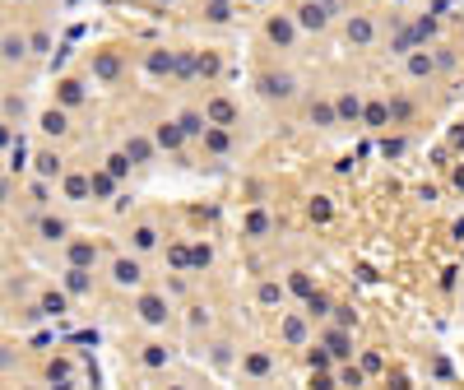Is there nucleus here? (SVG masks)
<instances>
[{
	"instance_id": "9d476101",
	"label": "nucleus",
	"mask_w": 464,
	"mask_h": 390,
	"mask_svg": "<svg viewBox=\"0 0 464 390\" xmlns=\"http://www.w3.org/2000/svg\"><path fill=\"white\" fill-rule=\"evenodd\" d=\"M279 339H283L288 348H307L311 344L307 312H283V316H279Z\"/></svg>"
},
{
	"instance_id": "603ef678",
	"label": "nucleus",
	"mask_w": 464,
	"mask_h": 390,
	"mask_svg": "<svg viewBox=\"0 0 464 390\" xmlns=\"http://www.w3.org/2000/svg\"><path fill=\"white\" fill-rule=\"evenodd\" d=\"M455 186H460V190H464V167H460V172H455Z\"/></svg>"
},
{
	"instance_id": "393cba45",
	"label": "nucleus",
	"mask_w": 464,
	"mask_h": 390,
	"mask_svg": "<svg viewBox=\"0 0 464 390\" xmlns=\"http://www.w3.org/2000/svg\"><path fill=\"white\" fill-rule=\"evenodd\" d=\"M61 284H66V293H70V298H84V293L93 288V269L66 265V274H61Z\"/></svg>"
},
{
	"instance_id": "7c9ffc66",
	"label": "nucleus",
	"mask_w": 464,
	"mask_h": 390,
	"mask_svg": "<svg viewBox=\"0 0 464 390\" xmlns=\"http://www.w3.org/2000/svg\"><path fill=\"white\" fill-rule=\"evenodd\" d=\"M89 190H93V200H111V190H116V177H111L107 167H102V172H89Z\"/></svg>"
},
{
	"instance_id": "bb28decb",
	"label": "nucleus",
	"mask_w": 464,
	"mask_h": 390,
	"mask_svg": "<svg viewBox=\"0 0 464 390\" xmlns=\"http://www.w3.org/2000/svg\"><path fill=\"white\" fill-rule=\"evenodd\" d=\"M200 140H204V149H209V154H228V149H232L228 126H204V135H200Z\"/></svg>"
},
{
	"instance_id": "c756f323",
	"label": "nucleus",
	"mask_w": 464,
	"mask_h": 390,
	"mask_svg": "<svg viewBox=\"0 0 464 390\" xmlns=\"http://www.w3.org/2000/svg\"><path fill=\"white\" fill-rule=\"evenodd\" d=\"M195 75L214 84V79L223 75V56H219V51H200V56H195Z\"/></svg>"
},
{
	"instance_id": "a878e982",
	"label": "nucleus",
	"mask_w": 464,
	"mask_h": 390,
	"mask_svg": "<svg viewBox=\"0 0 464 390\" xmlns=\"http://www.w3.org/2000/svg\"><path fill=\"white\" fill-rule=\"evenodd\" d=\"M177 126H181V135H186V140H200V135H204V111L200 107H186V111H177Z\"/></svg>"
},
{
	"instance_id": "5701e85b",
	"label": "nucleus",
	"mask_w": 464,
	"mask_h": 390,
	"mask_svg": "<svg viewBox=\"0 0 464 390\" xmlns=\"http://www.w3.org/2000/svg\"><path fill=\"white\" fill-rule=\"evenodd\" d=\"M154 145H158V149H172V154L186 145V135H181L177 116H172V121H158V126H154Z\"/></svg>"
},
{
	"instance_id": "6e6552de",
	"label": "nucleus",
	"mask_w": 464,
	"mask_h": 390,
	"mask_svg": "<svg viewBox=\"0 0 464 390\" xmlns=\"http://www.w3.org/2000/svg\"><path fill=\"white\" fill-rule=\"evenodd\" d=\"M200 111H204V121H209V126H228V130L242 121V111H237V102H232L228 93H209Z\"/></svg>"
},
{
	"instance_id": "f257e3e1",
	"label": "nucleus",
	"mask_w": 464,
	"mask_h": 390,
	"mask_svg": "<svg viewBox=\"0 0 464 390\" xmlns=\"http://www.w3.org/2000/svg\"><path fill=\"white\" fill-rule=\"evenodd\" d=\"M255 93L265 102H274V107H288V102L302 98V84H298L293 70H260L255 75Z\"/></svg>"
},
{
	"instance_id": "a18cd8bd",
	"label": "nucleus",
	"mask_w": 464,
	"mask_h": 390,
	"mask_svg": "<svg viewBox=\"0 0 464 390\" xmlns=\"http://www.w3.org/2000/svg\"><path fill=\"white\" fill-rule=\"evenodd\" d=\"M330 316H334V325H343V330H353V325H358L353 307H330Z\"/></svg>"
},
{
	"instance_id": "09e8293b",
	"label": "nucleus",
	"mask_w": 464,
	"mask_h": 390,
	"mask_svg": "<svg viewBox=\"0 0 464 390\" xmlns=\"http://www.w3.org/2000/svg\"><path fill=\"white\" fill-rule=\"evenodd\" d=\"M209 260H214V251H209V246H195V251H190V265H195V269H204Z\"/></svg>"
},
{
	"instance_id": "ea45409f",
	"label": "nucleus",
	"mask_w": 464,
	"mask_h": 390,
	"mask_svg": "<svg viewBox=\"0 0 464 390\" xmlns=\"http://www.w3.org/2000/svg\"><path fill=\"white\" fill-rule=\"evenodd\" d=\"M70 307V293H42V312L47 316H61Z\"/></svg>"
},
{
	"instance_id": "4be33fe9",
	"label": "nucleus",
	"mask_w": 464,
	"mask_h": 390,
	"mask_svg": "<svg viewBox=\"0 0 464 390\" xmlns=\"http://www.w3.org/2000/svg\"><path fill=\"white\" fill-rule=\"evenodd\" d=\"M404 70H409V79H432V75H436V61H432L427 47H418V51L404 56Z\"/></svg>"
},
{
	"instance_id": "c9c22d12",
	"label": "nucleus",
	"mask_w": 464,
	"mask_h": 390,
	"mask_svg": "<svg viewBox=\"0 0 464 390\" xmlns=\"http://www.w3.org/2000/svg\"><path fill=\"white\" fill-rule=\"evenodd\" d=\"M51 186H56V181H42V177H33V186H28V195H33V205H37V209H51Z\"/></svg>"
},
{
	"instance_id": "79ce46f5",
	"label": "nucleus",
	"mask_w": 464,
	"mask_h": 390,
	"mask_svg": "<svg viewBox=\"0 0 464 390\" xmlns=\"http://www.w3.org/2000/svg\"><path fill=\"white\" fill-rule=\"evenodd\" d=\"M386 107H390V126H395V121H409V116H413V102H409V98H395V102H386Z\"/></svg>"
},
{
	"instance_id": "9b49d317",
	"label": "nucleus",
	"mask_w": 464,
	"mask_h": 390,
	"mask_svg": "<svg viewBox=\"0 0 464 390\" xmlns=\"http://www.w3.org/2000/svg\"><path fill=\"white\" fill-rule=\"evenodd\" d=\"M172 358H177V348H172V344H163V339H149V344H140L135 362H140L144 372H167V367H172Z\"/></svg>"
},
{
	"instance_id": "c85d7f7f",
	"label": "nucleus",
	"mask_w": 464,
	"mask_h": 390,
	"mask_svg": "<svg viewBox=\"0 0 464 390\" xmlns=\"http://www.w3.org/2000/svg\"><path fill=\"white\" fill-rule=\"evenodd\" d=\"M362 126H372V130H386L390 126V107L386 102H362V116H358Z\"/></svg>"
},
{
	"instance_id": "3c124183",
	"label": "nucleus",
	"mask_w": 464,
	"mask_h": 390,
	"mask_svg": "<svg viewBox=\"0 0 464 390\" xmlns=\"http://www.w3.org/2000/svg\"><path fill=\"white\" fill-rule=\"evenodd\" d=\"M362 372H381V353H362Z\"/></svg>"
},
{
	"instance_id": "c03bdc74",
	"label": "nucleus",
	"mask_w": 464,
	"mask_h": 390,
	"mask_svg": "<svg viewBox=\"0 0 464 390\" xmlns=\"http://www.w3.org/2000/svg\"><path fill=\"white\" fill-rule=\"evenodd\" d=\"M70 377H75V367H70L66 358H56L51 367H47V381H70Z\"/></svg>"
},
{
	"instance_id": "2f4dec72",
	"label": "nucleus",
	"mask_w": 464,
	"mask_h": 390,
	"mask_svg": "<svg viewBox=\"0 0 464 390\" xmlns=\"http://www.w3.org/2000/svg\"><path fill=\"white\" fill-rule=\"evenodd\" d=\"M283 284H274V279H265V284H260V288H255V302H260V307H283Z\"/></svg>"
},
{
	"instance_id": "7ed1b4c3",
	"label": "nucleus",
	"mask_w": 464,
	"mask_h": 390,
	"mask_svg": "<svg viewBox=\"0 0 464 390\" xmlns=\"http://www.w3.org/2000/svg\"><path fill=\"white\" fill-rule=\"evenodd\" d=\"M172 298L167 293H154L149 284H144L140 293H135V321L149 325V330H163V325H172Z\"/></svg>"
},
{
	"instance_id": "0eeeda50",
	"label": "nucleus",
	"mask_w": 464,
	"mask_h": 390,
	"mask_svg": "<svg viewBox=\"0 0 464 390\" xmlns=\"http://www.w3.org/2000/svg\"><path fill=\"white\" fill-rule=\"evenodd\" d=\"M343 42L353 47V51H367L376 42V19L372 14H348L343 19Z\"/></svg>"
},
{
	"instance_id": "49530a36",
	"label": "nucleus",
	"mask_w": 464,
	"mask_h": 390,
	"mask_svg": "<svg viewBox=\"0 0 464 390\" xmlns=\"http://www.w3.org/2000/svg\"><path fill=\"white\" fill-rule=\"evenodd\" d=\"M381 154H386V158H399V154H404V140H399V135H386V140H381Z\"/></svg>"
},
{
	"instance_id": "ddd939ff",
	"label": "nucleus",
	"mask_w": 464,
	"mask_h": 390,
	"mask_svg": "<svg viewBox=\"0 0 464 390\" xmlns=\"http://www.w3.org/2000/svg\"><path fill=\"white\" fill-rule=\"evenodd\" d=\"M242 377L269 381V377H274V353H269V348H251V353H242Z\"/></svg>"
},
{
	"instance_id": "a211bd4d",
	"label": "nucleus",
	"mask_w": 464,
	"mask_h": 390,
	"mask_svg": "<svg viewBox=\"0 0 464 390\" xmlns=\"http://www.w3.org/2000/svg\"><path fill=\"white\" fill-rule=\"evenodd\" d=\"M307 121L316 126V130H334V126H339V116H334V98H311L307 102Z\"/></svg>"
},
{
	"instance_id": "423d86ee",
	"label": "nucleus",
	"mask_w": 464,
	"mask_h": 390,
	"mask_svg": "<svg viewBox=\"0 0 464 390\" xmlns=\"http://www.w3.org/2000/svg\"><path fill=\"white\" fill-rule=\"evenodd\" d=\"M158 246H163V228H158L154 219H140L126 228V251H135V256H154Z\"/></svg>"
},
{
	"instance_id": "1a4fd4ad",
	"label": "nucleus",
	"mask_w": 464,
	"mask_h": 390,
	"mask_svg": "<svg viewBox=\"0 0 464 390\" xmlns=\"http://www.w3.org/2000/svg\"><path fill=\"white\" fill-rule=\"evenodd\" d=\"M66 265H79V269H93L102 260V246L93 242V237H66Z\"/></svg>"
},
{
	"instance_id": "aec40b11",
	"label": "nucleus",
	"mask_w": 464,
	"mask_h": 390,
	"mask_svg": "<svg viewBox=\"0 0 464 390\" xmlns=\"http://www.w3.org/2000/svg\"><path fill=\"white\" fill-rule=\"evenodd\" d=\"M325 348L334 353V362H348V358H353V330H343V325L325 330Z\"/></svg>"
},
{
	"instance_id": "8fccbe9b",
	"label": "nucleus",
	"mask_w": 464,
	"mask_h": 390,
	"mask_svg": "<svg viewBox=\"0 0 464 390\" xmlns=\"http://www.w3.org/2000/svg\"><path fill=\"white\" fill-rule=\"evenodd\" d=\"M209 19H214V23H223V19H232V14H228V5H223V0H219V5H209Z\"/></svg>"
},
{
	"instance_id": "20e7f679",
	"label": "nucleus",
	"mask_w": 464,
	"mask_h": 390,
	"mask_svg": "<svg viewBox=\"0 0 464 390\" xmlns=\"http://www.w3.org/2000/svg\"><path fill=\"white\" fill-rule=\"evenodd\" d=\"M260 37H265L274 51H298L302 42V28L293 14H265V23H260Z\"/></svg>"
},
{
	"instance_id": "b1692460",
	"label": "nucleus",
	"mask_w": 464,
	"mask_h": 390,
	"mask_svg": "<svg viewBox=\"0 0 464 390\" xmlns=\"http://www.w3.org/2000/svg\"><path fill=\"white\" fill-rule=\"evenodd\" d=\"M23 56H28V37L23 33H0V61H5V66H19Z\"/></svg>"
},
{
	"instance_id": "4c0bfd02",
	"label": "nucleus",
	"mask_w": 464,
	"mask_h": 390,
	"mask_svg": "<svg viewBox=\"0 0 464 390\" xmlns=\"http://www.w3.org/2000/svg\"><path fill=\"white\" fill-rule=\"evenodd\" d=\"M186 325H190V330H209V307H204V302H190V307H186Z\"/></svg>"
},
{
	"instance_id": "58836bf2",
	"label": "nucleus",
	"mask_w": 464,
	"mask_h": 390,
	"mask_svg": "<svg viewBox=\"0 0 464 390\" xmlns=\"http://www.w3.org/2000/svg\"><path fill=\"white\" fill-rule=\"evenodd\" d=\"M144 66H149V75H163V70H172L177 61H172V51H149V56H144Z\"/></svg>"
},
{
	"instance_id": "412c9836",
	"label": "nucleus",
	"mask_w": 464,
	"mask_h": 390,
	"mask_svg": "<svg viewBox=\"0 0 464 390\" xmlns=\"http://www.w3.org/2000/svg\"><path fill=\"white\" fill-rule=\"evenodd\" d=\"M334 116H339V126H353L358 116H362V98H358L353 89L334 93Z\"/></svg>"
},
{
	"instance_id": "de8ad7c7",
	"label": "nucleus",
	"mask_w": 464,
	"mask_h": 390,
	"mask_svg": "<svg viewBox=\"0 0 464 390\" xmlns=\"http://www.w3.org/2000/svg\"><path fill=\"white\" fill-rule=\"evenodd\" d=\"M330 200H325V195H316V200H311V219H316V223H325V219H330Z\"/></svg>"
},
{
	"instance_id": "e433bc0d",
	"label": "nucleus",
	"mask_w": 464,
	"mask_h": 390,
	"mask_svg": "<svg viewBox=\"0 0 464 390\" xmlns=\"http://www.w3.org/2000/svg\"><path fill=\"white\" fill-rule=\"evenodd\" d=\"M307 362H311V372H330V377H334V353H330V348H311Z\"/></svg>"
},
{
	"instance_id": "2eb2a0df",
	"label": "nucleus",
	"mask_w": 464,
	"mask_h": 390,
	"mask_svg": "<svg viewBox=\"0 0 464 390\" xmlns=\"http://www.w3.org/2000/svg\"><path fill=\"white\" fill-rule=\"evenodd\" d=\"M61 172H66V158H61V149H37V154H33V177L61 181Z\"/></svg>"
},
{
	"instance_id": "f8f14e48",
	"label": "nucleus",
	"mask_w": 464,
	"mask_h": 390,
	"mask_svg": "<svg viewBox=\"0 0 464 390\" xmlns=\"http://www.w3.org/2000/svg\"><path fill=\"white\" fill-rule=\"evenodd\" d=\"M33 228H37V237H42V242H51V246H61L70 233H75L66 214H51V209H42V214H37V223H33Z\"/></svg>"
},
{
	"instance_id": "f3484780",
	"label": "nucleus",
	"mask_w": 464,
	"mask_h": 390,
	"mask_svg": "<svg viewBox=\"0 0 464 390\" xmlns=\"http://www.w3.org/2000/svg\"><path fill=\"white\" fill-rule=\"evenodd\" d=\"M37 130H42L47 140H66L70 135V111L66 107H47L42 116H37Z\"/></svg>"
},
{
	"instance_id": "4468645a",
	"label": "nucleus",
	"mask_w": 464,
	"mask_h": 390,
	"mask_svg": "<svg viewBox=\"0 0 464 390\" xmlns=\"http://www.w3.org/2000/svg\"><path fill=\"white\" fill-rule=\"evenodd\" d=\"M61 195H66L70 205H89L93 200V190H89V172H61Z\"/></svg>"
},
{
	"instance_id": "cd10ccee",
	"label": "nucleus",
	"mask_w": 464,
	"mask_h": 390,
	"mask_svg": "<svg viewBox=\"0 0 464 390\" xmlns=\"http://www.w3.org/2000/svg\"><path fill=\"white\" fill-rule=\"evenodd\" d=\"M121 75V56L116 51H98L93 56V79H116Z\"/></svg>"
},
{
	"instance_id": "473e14b6",
	"label": "nucleus",
	"mask_w": 464,
	"mask_h": 390,
	"mask_svg": "<svg viewBox=\"0 0 464 390\" xmlns=\"http://www.w3.org/2000/svg\"><path fill=\"white\" fill-rule=\"evenodd\" d=\"M330 307H334V302L325 298V293H316V288L307 293V321H321V316H330Z\"/></svg>"
},
{
	"instance_id": "a19ab883",
	"label": "nucleus",
	"mask_w": 464,
	"mask_h": 390,
	"mask_svg": "<svg viewBox=\"0 0 464 390\" xmlns=\"http://www.w3.org/2000/svg\"><path fill=\"white\" fill-rule=\"evenodd\" d=\"M288 288L298 293V298H307V293L316 288V284H311V274H307V269H293V274H288Z\"/></svg>"
},
{
	"instance_id": "f03ea898",
	"label": "nucleus",
	"mask_w": 464,
	"mask_h": 390,
	"mask_svg": "<svg viewBox=\"0 0 464 390\" xmlns=\"http://www.w3.org/2000/svg\"><path fill=\"white\" fill-rule=\"evenodd\" d=\"M107 279H111V288H121V293H140L144 284H149L144 256H135V251H121V256H111V260H107Z\"/></svg>"
},
{
	"instance_id": "f704fd0d",
	"label": "nucleus",
	"mask_w": 464,
	"mask_h": 390,
	"mask_svg": "<svg viewBox=\"0 0 464 390\" xmlns=\"http://www.w3.org/2000/svg\"><path fill=\"white\" fill-rule=\"evenodd\" d=\"M107 172H111L116 181L130 177V158H126V149H111V154H107Z\"/></svg>"
},
{
	"instance_id": "39448f33",
	"label": "nucleus",
	"mask_w": 464,
	"mask_h": 390,
	"mask_svg": "<svg viewBox=\"0 0 464 390\" xmlns=\"http://www.w3.org/2000/svg\"><path fill=\"white\" fill-rule=\"evenodd\" d=\"M293 19H298L302 33L321 37V33H330V23H334V0H302L293 10Z\"/></svg>"
},
{
	"instance_id": "37998d69",
	"label": "nucleus",
	"mask_w": 464,
	"mask_h": 390,
	"mask_svg": "<svg viewBox=\"0 0 464 390\" xmlns=\"http://www.w3.org/2000/svg\"><path fill=\"white\" fill-rule=\"evenodd\" d=\"M28 51H33V56H47V51H51V33H42V28H37V33H28Z\"/></svg>"
},
{
	"instance_id": "72a5a7b5",
	"label": "nucleus",
	"mask_w": 464,
	"mask_h": 390,
	"mask_svg": "<svg viewBox=\"0 0 464 390\" xmlns=\"http://www.w3.org/2000/svg\"><path fill=\"white\" fill-rule=\"evenodd\" d=\"M242 233L246 237H265L269 233V214L265 209H251V214H246V223H242Z\"/></svg>"
},
{
	"instance_id": "dca6fc26",
	"label": "nucleus",
	"mask_w": 464,
	"mask_h": 390,
	"mask_svg": "<svg viewBox=\"0 0 464 390\" xmlns=\"http://www.w3.org/2000/svg\"><path fill=\"white\" fill-rule=\"evenodd\" d=\"M126 158H130V167H144V163H154L158 145H154V135H126Z\"/></svg>"
},
{
	"instance_id": "6ab92c4d",
	"label": "nucleus",
	"mask_w": 464,
	"mask_h": 390,
	"mask_svg": "<svg viewBox=\"0 0 464 390\" xmlns=\"http://www.w3.org/2000/svg\"><path fill=\"white\" fill-rule=\"evenodd\" d=\"M84 98H89V89H84V79H61V84H56V107L75 111V107H79Z\"/></svg>"
}]
</instances>
